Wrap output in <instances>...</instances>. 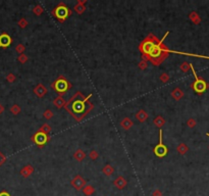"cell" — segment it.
I'll return each mask as SVG.
<instances>
[{
    "label": "cell",
    "mask_w": 209,
    "mask_h": 196,
    "mask_svg": "<svg viewBox=\"0 0 209 196\" xmlns=\"http://www.w3.org/2000/svg\"><path fill=\"white\" fill-rule=\"evenodd\" d=\"M169 34V32H166L165 35L163 36L161 40H159L155 35L150 33L143 41L139 45V50L142 53V60L150 61L153 66H159L166 58L168 57L169 53H175V54H182V55H189V56H195V57H203V58H209L207 56L198 54H192V53H185V52L174 51L170 50L166 46L163 41Z\"/></svg>",
    "instance_id": "cell-1"
},
{
    "label": "cell",
    "mask_w": 209,
    "mask_h": 196,
    "mask_svg": "<svg viewBox=\"0 0 209 196\" xmlns=\"http://www.w3.org/2000/svg\"><path fill=\"white\" fill-rule=\"evenodd\" d=\"M91 97H92V94H89V96L86 97L82 92H77L65 103L64 108L75 121L80 123L94 108V104L89 101Z\"/></svg>",
    "instance_id": "cell-2"
},
{
    "label": "cell",
    "mask_w": 209,
    "mask_h": 196,
    "mask_svg": "<svg viewBox=\"0 0 209 196\" xmlns=\"http://www.w3.org/2000/svg\"><path fill=\"white\" fill-rule=\"evenodd\" d=\"M72 87V84L66 80L65 77H63V76H59L58 78L51 84V88H52L57 94H59V96L65 94Z\"/></svg>",
    "instance_id": "cell-3"
},
{
    "label": "cell",
    "mask_w": 209,
    "mask_h": 196,
    "mask_svg": "<svg viewBox=\"0 0 209 196\" xmlns=\"http://www.w3.org/2000/svg\"><path fill=\"white\" fill-rule=\"evenodd\" d=\"M72 13V9L68 8L63 2H60L59 4L57 6H55V8L52 10L53 17H55L59 23H63V21H65L69 17H71Z\"/></svg>",
    "instance_id": "cell-4"
},
{
    "label": "cell",
    "mask_w": 209,
    "mask_h": 196,
    "mask_svg": "<svg viewBox=\"0 0 209 196\" xmlns=\"http://www.w3.org/2000/svg\"><path fill=\"white\" fill-rule=\"evenodd\" d=\"M191 70H192L194 77H195V81L192 83V85H191V87L194 91L196 92L197 94H203L204 92L207 90L208 88V84L205 82V80H203L201 78H199L198 76H197V74L195 72V70H194V66L193 64H191Z\"/></svg>",
    "instance_id": "cell-5"
},
{
    "label": "cell",
    "mask_w": 209,
    "mask_h": 196,
    "mask_svg": "<svg viewBox=\"0 0 209 196\" xmlns=\"http://www.w3.org/2000/svg\"><path fill=\"white\" fill-rule=\"evenodd\" d=\"M153 152L157 157H164V156L167 155L168 153V149L164 143H163V131L160 129L159 130V142L158 144L154 147Z\"/></svg>",
    "instance_id": "cell-6"
},
{
    "label": "cell",
    "mask_w": 209,
    "mask_h": 196,
    "mask_svg": "<svg viewBox=\"0 0 209 196\" xmlns=\"http://www.w3.org/2000/svg\"><path fill=\"white\" fill-rule=\"evenodd\" d=\"M32 141L34 142L36 145L39 147H43L45 144H46L48 141H49V136L48 134H45L43 132L37 131L36 133L32 136Z\"/></svg>",
    "instance_id": "cell-7"
},
{
    "label": "cell",
    "mask_w": 209,
    "mask_h": 196,
    "mask_svg": "<svg viewBox=\"0 0 209 196\" xmlns=\"http://www.w3.org/2000/svg\"><path fill=\"white\" fill-rule=\"evenodd\" d=\"M71 185L74 187L75 190L79 191V190H82L85 186H86V180H85L82 176H80V175H78V176H75L74 179L71 181Z\"/></svg>",
    "instance_id": "cell-8"
},
{
    "label": "cell",
    "mask_w": 209,
    "mask_h": 196,
    "mask_svg": "<svg viewBox=\"0 0 209 196\" xmlns=\"http://www.w3.org/2000/svg\"><path fill=\"white\" fill-rule=\"evenodd\" d=\"M11 42H13V40H11L9 35H7V34H5V33L0 35V48L8 47V46L11 44Z\"/></svg>",
    "instance_id": "cell-9"
},
{
    "label": "cell",
    "mask_w": 209,
    "mask_h": 196,
    "mask_svg": "<svg viewBox=\"0 0 209 196\" xmlns=\"http://www.w3.org/2000/svg\"><path fill=\"white\" fill-rule=\"evenodd\" d=\"M113 185L116 186L117 189L123 190L126 188L127 185H128V182H127V180L123 176H119L113 181Z\"/></svg>",
    "instance_id": "cell-10"
},
{
    "label": "cell",
    "mask_w": 209,
    "mask_h": 196,
    "mask_svg": "<svg viewBox=\"0 0 209 196\" xmlns=\"http://www.w3.org/2000/svg\"><path fill=\"white\" fill-rule=\"evenodd\" d=\"M34 93L36 94V96H38L39 98L44 97L47 93V89L43 84H38L36 87L34 88Z\"/></svg>",
    "instance_id": "cell-11"
},
{
    "label": "cell",
    "mask_w": 209,
    "mask_h": 196,
    "mask_svg": "<svg viewBox=\"0 0 209 196\" xmlns=\"http://www.w3.org/2000/svg\"><path fill=\"white\" fill-rule=\"evenodd\" d=\"M33 173H34V167L32 164H27L20 170V175L24 178H29Z\"/></svg>",
    "instance_id": "cell-12"
},
{
    "label": "cell",
    "mask_w": 209,
    "mask_h": 196,
    "mask_svg": "<svg viewBox=\"0 0 209 196\" xmlns=\"http://www.w3.org/2000/svg\"><path fill=\"white\" fill-rule=\"evenodd\" d=\"M86 2H87V0H78L77 4H75V7H74L75 12H77L78 14L84 13V11L86 10V6H85Z\"/></svg>",
    "instance_id": "cell-13"
},
{
    "label": "cell",
    "mask_w": 209,
    "mask_h": 196,
    "mask_svg": "<svg viewBox=\"0 0 209 196\" xmlns=\"http://www.w3.org/2000/svg\"><path fill=\"white\" fill-rule=\"evenodd\" d=\"M135 118L137 119L140 123H144L145 121H147L148 118H149V115H148L144 109H140L138 112H136Z\"/></svg>",
    "instance_id": "cell-14"
},
{
    "label": "cell",
    "mask_w": 209,
    "mask_h": 196,
    "mask_svg": "<svg viewBox=\"0 0 209 196\" xmlns=\"http://www.w3.org/2000/svg\"><path fill=\"white\" fill-rule=\"evenodd\" d=\"M171 97L174 98V100H177V101H178V100H181L182 98L184 97V92H183V90H182L181 88H174V90L171 91Z\"/></svg>",
    "instance_id": "cell-15"
},
{
    "label": "cell",
    "mask_w": 209,
    "mask_h": 196,
    "mask_svg": "<svg viewBox=\"0 0 209 196\" xmlns=\"http://www.w3.org/2000/svg\"><path fill=\"white\" fill-rule=\"evenodd\" d=\"M133 126H134V123H133L132 119L129 118H125L122 122H120V127H122L123 130L128 131L133 127Z\"/></svg>",
    "instance_id": "cell-16"
},
{
    "label": "cell",
    "mask_w": 209,
    "mask_h": 196,
    "mask_svg": "<svg viewBox=\"0 0 209 196\" xmlns=\"http://www.w3.org/2000/svg\"><path fill=\"white\" fill-rule=\"evenodd\" d=\"M189 18L191 20V21L194 24H201V17H200V15L197 13L196 11H192L190 12L189 14Z\"/></svg>",
    "instance_id": "cell-17"
},
{
    "label": "cell",
    "mask_w": 209,
    "mask_h": 196,
    "mask_svg": "<svg viewBox=\"0 0 209 196\" xmlns=\"http://www.w3.org/2000/svg\"><path fill=\"white\" fill-rule=\"evenodd\" d=\"M65 103H66V101L64 100V98L62 96H57L56 98H54V100H53L54 106H56L57 108H62V107H64Z\"/></svg>",
    "instance_id": "cell-18"
},
{
    "label": "cell",
    "mask_w": 209,
    "mask_h": 196,
    "mask_svg": "<svg viewBox=\"0 0 209 196\" xmlns=\"http://www.w3.org/2000/svg\"><path fill=\"white\" fill-rule=\"evenodd\" d=\"M102 173L104 174L105 176L109 177L114 173V168L112 167V165H110L109 164H107L102 168Z\"/></svg>",
    "instance_id": "cell-19"
},
{
    "label": "cell",
    "mask_w": 209,
    "mask_h": 196,
    "mask_svg": "<svg viewBox=\"0 0 209 196\" xmlns=\"http://www.w3.org/2000/svg\"><path fill=\"white\" fill-rule=\"evenodd\" d=\"M74 157H75V159H77L78 161H83L85 157H86V153H85L81 148H79L75 150V152L74 153Z\"/></svg>",
    "instance_id": "cell-20"
},
{
    "label": "cell",
    "mask_w": 209,
    "mask_h": 196,
    "mask_svg": "<svg viewBox=\"0 0 209 196\" xmlns=\"http://www.w3.org/2000/svg\"><path fill=\"white\" fill-rule=\"evenodd\" d=\"M153 123H154V125H155L157 128L161 129V128L163 127V126L165 125V119H164V118H163V116H161V115H157L156 118L154 119Z\"/></svg>",
    "instance_id": "cell-21"
},
{
    "label": "cell",
    "mask_w": 209,
    "mask_h": 196,
    "mask_svg": "<svg viewBox=\"0 0 209 196\" xmlns=\"http://www.w3.org/2000/svg\"><path fill=\"white\" fill-rule=\"evenodd\" d=\"M188 150H189V147H188L187 144H185V143H180L177 147V151L180 153L181 155H185L188 152Z\"/></svg>",
    "instance_id": "cell-22"
},
{
    "label": "cell",
    "mask_w": 209,
    "mask_h": 196,
    "mask_svg": "<svg viewBox=\"0 0 209 196\" xmlns=\"http://www.w3.org/2000/svg\"><path fill=\"white\" fill-rule=\"evenodd\" d=\"M83 193L86 196H90V195H92L94 192H95V188H94L93 186H91V185H86L84 187L83 189Z\"/></svg>",
    "instance_id": "cell-23"
},
{
    "label": "cell",
    "mask_w": 209,
    "mask_h": 196,
    "mask_svg": "<svg viewBox=\"0 0 209 196\" xmlns=\"http://www.w3.org/2000/svg\"><path fill=\"white\" fill-rule=\"evenodd\" d=\"M191 64L192 63H189V62H187V61H184V62L180 66V69L183 73H188L191 70Z\"/></svg>",
    "instance_id": "cell-24"
},
{
    "label": "cell",
    "mask_w": 209,
    "mask_h": 196,
    "mask_svg": "<svg viewBox=\"0 0 209 196\" xmlns=\"http://www.w3.org/2000/svg\"><path fill=\"white\" fill-rule=\"evenodd\" d=\"M43 11H44V9H43V7H42V5H40V4L36 5L35 7L33 8V12H34V14L38 15V17L43 13Z\"/></svg>",
    "instance_id": "cell-25"
},
{
    "label": "cell",
    "mask_w": 209,
    "mask_h": 196,
    "mask_svg": "<svg viewBox=\"0 0 209 196\" xmlns=\"http://www.w3.org/2000/svg\"><path fill=\"white\" fill-rule=\"evenodd\" d=\"M38 131L43 132V133H45V134H49L50 132H51V127L48 124H44V125L41 126L40 129H39Z\"/></svg>",
    "instance_id": "cell-26"
},
{
    "label": "cell",
    "mask_w": 209,
    "mask_h": 196,
    "mask_svg": "<svg viewBox=\"0 0 209 196\" xmlns=\"http://www.w3.org/2000/svg\"><path fill=\"white\" fill-rule=\"evenodd\" d=\"M43 115H44V118L46 119H51L53 118L54 113H53V111H52L51 109H46V110L44 111Z\"/></svg>",
    "instance_id": "cell-27"
},
{
    "label": "cell",
    "mask_w": 209,
    "mask_h": 196,
    "mask_svg": "<svg viewBox=\"0 0 209 196\" xmlns=\"http://www.w3.org/2000/svg\"><path fill=\"white\" fill-rule=\"evenodd\" d=\"M196 125H197V122H196V119H195L191 118V119H189L187 121V126H188L189 128H191V129L195 128V127H196Z\"/></svg>",
    "instance_id": "cell-28"
},
{
    "label": "cell",
    "mask_w": 209,
    "mask_h": 196,
    "mask_svg": "<svg viewBox=\"0 0 209 196\" xmlns=\"http://www.w3.org/2000/svg\"><path fill=\"white\" fill-rule=\"evenodd\" d=\"M159 80L162 83H167L169 81V76L166 73H162L161 75H160V77H159Z\"/></svg>",
    "instance_id": "cell-29"
},
{
    "label": "cell",
    "mask_w": 209,
    "mask_h": 196,
    "mask_svg": "<svg viewBox=\"0 0 209 196\" xmlns=\"http://www.w3.org/2000/svg\"><path fill=\"white\" fill-rule=\"evenodd\" d=\"M10 111L13 113V115H19V113L20 112V106L17 105V104H14V105H13V107L10 108Z\"/></svg>",
    "instance_id": "cell-30"
},
{
    "label": "cell",
    "mask_w": 209,
    "mask_h": 196,
    "mask_svg": "<svg viewBox=\"0 0 209 196\" xmlns=\"http://www.w3.org/2000/svg\"><path fill=\"white\" fill-rule=\"evenodd\" d=\"M98 156H99V154H98V152H97L96 150H91L90 153H89V157L92 159V160H95V159H97V158H98Z\"/></svg>",
    "instance_id": "cell-31"
},
{
    "label": "cell",
    "mask_w": 209,
    "mask_h": 196,
    "mask_svg": "<svg viewBox=\"0 0 209 196\" xmlns=\"http://www.w3.org/2000/svg\"><path fill=\"white\" fill-rule=\"evenodd\" d=\"M29 23H28V21L26 20L25 17H23V18H20V21H19V26L22 28V29H25V28L28 26Z\"/></svg>",
    "instance_id": "cell-32"
},
{
    "label": "cell",
    "mask_w": 209,
    "mask_h": 196,
    "mask_svg": "<svg viewBox=\"0 0 209 196\" xmlns=\"http://www.w3.org/2000/svg\"><path fill=\"white\" fill-rule=\"evenodd\" d=\"M138 66H139V69H140V70H146L148 67V62H147V61H145V60H141L140 62H139Z\"/></svg>",
    "instance_id": "cell-33"
},
{
    "label": "cell",
    "mask_w": 209,
    "mask_h": 196,
    "mask_svg": "<svg viewBox=\"0 0 209 196\" xmlns=\"http://www.w3.org/2000/svg\"><path fill=\"white\" fill-rule=\"evenodd\" d=\"M28 56H27V55H25V54H20V56H19V61L20 63H26L27 61H28Z\"/></svg>",
    "instance_id": "cell-34"
},
{
    "label": "cell",
    "mask_w": 209,
    "mask_h": 196,
    "mask_svg": "<svg viewBox=\"0 0 209 196\" xmlns=\"http://www.w3.org/2000/svg\"><path fill=\"white\" fill-rule=\"evenodd\" d=\"M25 46L23 44H19L16 46V52H19L20 54H24V51H25Z\"/></svg>",
    "instance_id": "cell-35"
},
{
    "label": "cell",
    "mask_w": 209,
    "mask_h": 196,
    "mask_svg": "<svg viewBox=\"0 0 209 196\" xmlns=\"http://www.w3.org/2000/svg\"><path fill=\"white\" fill-rule=\"evenodd\" d=\"M152 196H162V192L160 191V190L156 189V190H154V191H153Z\"/></svg>",
    "instance_id": "cell-36"
},
{
    "label": "cell",
    "mask_w": 209,
    "mask_h": 196,
    "mask_svg": "<svg viewBox=\"0 0 209 196\" xmlns=\"http://www.w3.org/2000/svg\"><path fill=\"white\" fill-rule=\"evenodd\" d=\"M7 80H8V81H9L10 83H13V82H14V80H16V77H14L13 75H11V74H10V75L7 77Z\"/></svg>",
    "instance_id": "cell-37"
},
{
    "label": "cell",
    "mask_w": 209,
    "mask_h": 196,
    "mask_svg": "<svg viewBox=\"0 0 209 196\" xmlns=\"http://www.w3.org/2000/svg\"><path fill=\"white\" fill-rule=\"evenodd\" d=\"M5 161V157L3 155L1 154V153H0V165H1L2 164H3V162Z\"/></svg>",
    "instance_id": "cell-38"
},
{
    "label": "cell",
    "mask_w": 209,
    "mask_h": 196,
    "mask_svg": "<svg viewBox=\"0 0 209 196\" xmlns=\"http://www.w3.org/2000/svg\"><path fill=\"white\" fill-rule=\"evenodd\" d=\"M0 196H10V194L6 191H2L1 193H0Z\"/></svg>",
    "instance_id": "cell-39"
},
{
    "label": "cell",
    "mask_w": 209,
    "mask_h": 196,
    "mask_svg": "<svg viewBox=\"0 0 209 196\" xmlns=\"http://www.w3.org/2000/svg\"><path fill=\"white\" fill-rule=\"evenodd\" d=\"M2 110H3V107H2L1 105H0V112H2Z\"/></svg>",
    "instance_id": "cell-40"
},
{
    "label": "cell",
    "mask_w": 209,
    "mask_h": 196,
    "mask_svg": "<svg viewBox=\"0 0 209 196\" xmlns=\"http://www.w3.org/2000/svg\"><path fill=\"white\" fill-rule=\"evenodd\" d=\"M207 136H209V134H207Z\"/></svg>",
    "instance_id": "cell-41"
}]
</instances>
